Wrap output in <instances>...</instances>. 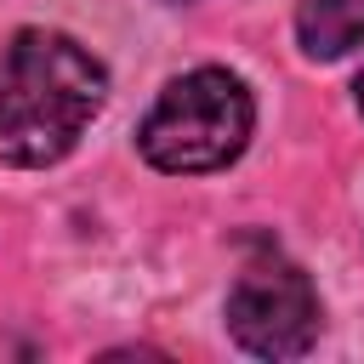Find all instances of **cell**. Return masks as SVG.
Returning <instances> with one entry per match:
<instances>
[{
  "label": "cell",
  "mask_w": 364,
  "mask_h": 364,
  "mask_svg": "<svg viewBox=\"0 0 364 364\" xmlns=\"http://www.w3.org/2000/svg\"><path fill=\"white\" fill-rule=\"evenodd\" d=\"M108 97L102 63L57 28L0 34V165H57Z\"/></svg>",
  "instance_id": "6da1fadb"
},
{
  "label": "cell",
  "mask_w": 364,
  "mask_h": 364,
  "mask_svg": "<svg viewBox=\"0 0 364 364\" xmlns=\"http://www.w3.org/2000/svg\"><path fill=\"white\" fill-rule=\"evenodd\" d=\"M296 40L318 63L358 51L364 46V0H301L296 6Z\"/></svg>",
  "instance_id": "277c9868"
},
{
  "label": "cell",
  "mask_w": 364,
  "mask_h": 364,
  "mask_svg": "<svg viewBox=\"0 0 364 364\" xmlns=\"http://www.w3.org/2000/svg\"><path fill=\"white\" fill-rule=\"evenodd\" d=\"M250 125H256V102L245 80L228 68H193L159 91L136 142L148 165L171 176H199V171L233 165L250 142Z\"/></svg>",
  "instance_id": "7a4b0ae2"
},
{
  "label": "cell",
  "mask_w": 364,
  "mask_h": 364,
  "mask_svg": "<svg viewBox=\"0 0 364 364\" xmlns=\"http://www.w3.org/2000/svg\"><path fill=\"white\" fill-rule=\"evenodd\" d=\"M358 108H364V74H358Z\"/></svg>",
  "instance_id": "5b68a950"
},
{
  "label": "cell",
  "mask_w": 364,
  "mask_h": 364,
  "mask_svg": "<svg viewBox=\"0 0 364 364\" xmlns=\"http://www.w3.org/2000/svg\"><path fill=\"white\" fill-rule=\"evenodd\" d=\"M228 330L256 358H296L318 336V290L284 256H256L228 290Z\"/></svg>",
  "instance_id": "3957f363"
}]
</instances>
